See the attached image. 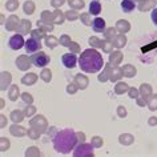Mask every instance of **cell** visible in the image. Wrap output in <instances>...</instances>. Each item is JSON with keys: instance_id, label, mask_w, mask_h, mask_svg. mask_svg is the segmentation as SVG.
I'll list each match as a JSON object with an SVG mask.
<instances>
[{"instance_id": "1", "label": "cell", "mask_w": 157, "mask_h": 157, "mask_svg": "<svg viewBox=\"0 0 157 157\" xmlns=\"http://www.w3.org/2000/svg\"><path fill=\"white\" fill-rule=\"evenodd\" d=\"M78 65L83 72L85 73H97L103 68L104 60L103 56L97 52L96 49H85L84 52H81L80 59H78Z\"/></svg>"}, {"instance_id": "2", "label": "cell", "mask_w": 157, "mask_h": 157, "mask_svg": "<svg viewBox=\"0 0 157 157\" xmlns=\"http://www.w3.org/2000/svg\"><path fill=\"white\" fill-rule=\"evenodd\" d=\"M53 148L55 151L63 155L69 153L77 143V137L72 129H63L53 137Z\"/></svg>"}, {"instance_id": "3", "label": "cell", "mask_w": 157, "mask_h": 157, "mask_svg": "<svg viewBox=\"0 0 157 157\" xmlns=\"http://www.w3.org/2000/svg\"><path fill=\"white\" fill-rule=\"evenodd\" d=\"M31 61L35 67H39V68H43V67H47L49 64V57L47 56L44 52L39 51L36 53H32V57H31Z\"/></svg>"}, {"instance_id": "4", "label": "cell", "mask_w": 157, "mask_h": 157, "mask_svg": "<svg viewBox=\"0 0 157 157\" xmlns=\"http://www.w3.org/2000/svg\"><path fill=\"white\" fill-rule=\"evenodd\" d=\"M8 45H10L11 49L17 51V49L23 48V47H25V41H24V39H23L21 35H13V36L10 39Z\"/></svg>"}, {"instance_id": "5", "label": "cell", "mask_w": 157, "mask_h": 157, "mask_svg": "<svg viewBox=\"0 0 157 157\" xmlns=\"http://www.w3.org/2000/svg\"><path fill=\"white\" fill-rule=\"evenodd\" d=\"M39 49H41V44L40 41L36 40V39L31 37L25 41V51L27 53H36L39 52Z\"/></svg>"}, {"instance_id": "6", "label": "cell", "mask_w": 157, "mask_h": 157, "mask_svg": "<svg viewBox=\"0 0 157 157\" xmlns=\"http://www.w3.org/2000/svg\"><path fill=\"white\" fill-rule=\"evenodd\" d=\"M76 61H77V59L73 53H65L61 56V63L67 68H73L76 65Z\"/></svg>"}, {"instance_id": "7", "label": "cell", "mask_w": 157, "mask_h": 157, "mask_svg": "<svg viewBox=\"0 0 157 157\" xmlns=\"http://www.w3.org/2000/svg\"><path fill=\"white\" fill-rule=\"evenodd\" d=\"M92 28L95 32H103L105 29V21L101 17H95L92 21Z\"/></svg>"}, {"instance_id": "8", "label": "cell", "mask_w": 157, "mask_h": 157, "mask_svg": "<svg viewBox=\"0 0 157 157\" xmlns=\"http://www.w3.org/2000/svg\"><path fill=\"white\" fill-rule=\"evenodd\" d=\"M101 12V4L97 0H93L91 2V4H89V13L93 15V16H97Z\"/></svg>"}, {"instance_id": "9", "label": "cell", "mask_w": 157, "mask_h": 157, "mask_svg": "<svg viewBox=\"0 0 157 157\" xmlns=\"http://www.w3.org/2000/svg\"><path fill=\"white\" fill-rule=\"evenodd\" d=\"M135 7L136 6L132 0H123V3H121V8H123L124 12H132L135 10Z\"/></svg>"}, {"instance_id": "10", "label": "cell", "mask_w": 157, "mask_h": 157, "mask_svg": "<svg viewBox=\"0 0 157 157\" xmlns=\"http://www.w3.org/2000/svg\"><path fill=\"white\" fill-rule=\"evenodd\" d=\"M151 17H152V21H153V24L157 25V7L155 10L152 11V15H151Z\"/></svg>"}]
</instances>
